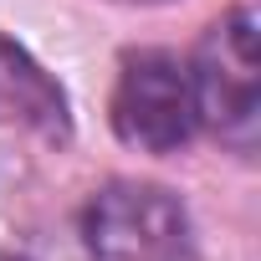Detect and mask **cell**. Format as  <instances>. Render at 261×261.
<instances>
[{
    "instance_id": "obj_2",
    "label": "cell",
    "mask_w": 261,
    "mask_h": 261,
    "mask_svg": "<svg viewBox=\"0 0 261 261\" xmlns=\"http://www.w3.org/2000/svg\"><path fill=\"white\" fill-rule=\"evenodd\" d=\"M82 236L97 261H179L190 246V215L159 185L118 179L92 195Z\"/></svg>"
},
{
    "instance_id": "obj_5",
    "label": "cell",
    "mask_w": 261,
    "mask_h": 261,
    "mask_svg": "<svg viewBox=\"0 0 261 261\" xmlns=\"http://www.w3.org/2000/svg\"><path fill=\"white\" fill-rule=\"evenodd\" d=\"M144 6H149V0H144Z\"/></svg>"
},
{
    "instance_id": "obj_1",
    "label": "cell",
    "mask_w": 261,
    "mask_h": 261,
    "mask_svg": "<svg viewBox=\"0 0 261 261\" xmlns=\"http://www.w3.org/2000/svg\"><path fill=\"white\" fill-rule=\"evenodd\" d=\"M195 82L174 51H128L113 87V128L128 149L174 154L195 134Z\"/></svg>"
},
{
    "instance_id": "obj_4",
    "label": "cell",
    "mask_w": 261,
    "mask_h": 261,
    "mask_svg": "<svg viewBox=\"0 0 261 261\" xmlns=\"http://www.w3.org/2000/svg\"><path fill=\"white\" fill-rule=\"evenodd\" d=\"M0 123L62 139L67 134V97L62 87L11 41H0Z\"/></svg>"
},
{
    "instance_id": "obj_3",
    "label": "cell",
    "mask_w": 261,
    "mask_h": 261,
    "mask_svg": "<svg viewBox=\"0 0 261 261\" xmlns=\"http://www.w3.org/2000/svg\"><path fill=\"white\" fill-rule=\"evenodd\" d=\"M195 113L225 139H251L261 113V57H256V11L241 6L220 26H210L200 62L190 72Z\"/></svg>"
}]
</instances>
